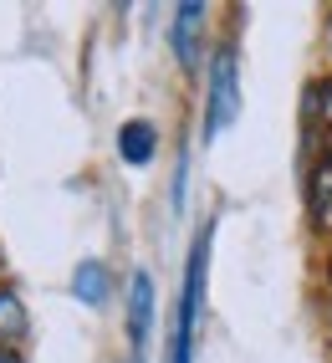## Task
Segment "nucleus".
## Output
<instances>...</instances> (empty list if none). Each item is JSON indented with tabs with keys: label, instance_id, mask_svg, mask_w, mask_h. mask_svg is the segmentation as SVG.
Segmentation results:
<instances>
[{
	"label": "nucleus",
	"instance_id": "obj_5",
	"mask_svg": "<svg viewBox=\"0 0 332 363\" xmlns=\"http://www.w3.org/2000/svg\"><path fill=\"white\" fill-rule=\"evenodd\" d=\"M154 154H159V128L149 118H128V123L118 128V159L128 169H144V164H154Z\"/></svg>",
	"mask_w": 332,
	"mask_h": 363
},
{
	"label": "nucleus",
	"instance_id": "obj_4",
	"mask_svg": "<svg viewBox=\"0 0 332 363\" xmlns=\"http://www.w3.org/2000/svg\"><path fill=\"white\" fill-rule=\"evenodd\" d=\"M205 21H210V11L200 6V0H184V6L174 11V21H169V46H174V57H179V67H195V62H200Z\"/></svg>",
	"mask_w": 332,
	"mask_h": 363
},
{
	"label": "nucleus",
	"instance_id": "obj_10",
	"mask_svg": "<svg viewBox=\"0 0 332 363\" xmlns=\"http://www.w3.org/2000/svg\"><path fill=\"white\" fill-rule=\"evenodd\" d=\"M327 36H332V21H327Z\"/></svg>",
	"mask_w": 332,
	"mask_h": 363
},
{
	"label": "nucleus",
	"instance_id": "obj_3",
	"mask_svg": "<svg viewBox=\"0 0 332 363\" xmlns=\"http://www.w3.org/2000/svg\"><path fill=\"white\" fill-rule=\"evenodd\" d=\"M154 307H159V292H154V272H138L128 277V343L144 348L149 333H154Z\"/></svg>",
	"mask_w": 332,
	"mask_h": 363
},
{
	"label": "nucleus",
	"instance_id": "obj_7",
	"mask_svg": "<svg viewBox=\"0 0 332 363\" xmlns=\"http://www.w3.org/2000/svg\"><path fill=\"white\" fill-rule=\"evenodd\" d=\"M21 337H26V307H21L16 292L0 286V348H16Z\"/></svg>",
	"mask_w": 332,
	"mask_h": 363
},
{
	"label": "nucleus",
	"instance_id": "obj_6",
	"mask_svg": "<svg viewBox=\"0 0 332 363\" xmlns=\"http://www.w3.org/2000/svg\"><path fill=\"white\" fill-rule=\"evenodd\" d=\"M113 292V272H108V261H77L72 266V297L82 307H103Z\"/></svg>",
	"mask_w": 332,
	"mask_h": 363
},
{
	"label": "nucleus",
	"instance_id": "obj_1",
	"mask_svg": "<svg viewBox=\"0 0 332 363\" xmlns=\"http://www.w3.org/2000/svg\"><path fill=\"white\" fill-rule=\"evenodd\" d=\"M210 235L215 225H205L189 246V266H184V286H179V318H174V343H169V363H195V337H200V312H205V277H210Z\"/></svg>",
	"mask_w": 332,
	"mask_h": 363
},
{
	"label": "nucleus",
	"instance_id": "obj_2",
	"mask_svg": "<svg viewBox=\"0 0 332 363\" xmlns=\"http://www.w3.org/2000/svg\"><path fill=\"white\" fill-rule=\"evenodd\" d=\"M241 118V57L235 46H220L210 57V87H205V143H215Z\"/></svg>",
	"mask_w": 332,
	"mask_h": 363
},
{
	"label": "nucleus",
	"instance_id": "obj_8",
	"mask_svg": "<svg viewBox=\"0 0 332 363\" xmlns=\"http://www.w3.org/2000/svg\"><path fill=\"white\" fill-rule=\"evenodd\" d=\"M312 210H317V225L332 220V164L317 169V184H312Z\"/></svg>",
	"mask_w": 332,
	"mask_h": 363
},
{
	"label": "nucleus",
	"instance_id": "obj_9",
	"mask_svg": "<svg viewBox=\"0 0 332 363\" xmlns=\"http://www.w3.org/2000/svg\"><path fill=\"white\" fill-rule=\"evenodd\" d=\"M0 363H26V358H21L16 348H0Z\"/></svg>",
	"mask_w": 332,
	"mask_h": 363
}]
</instances>
